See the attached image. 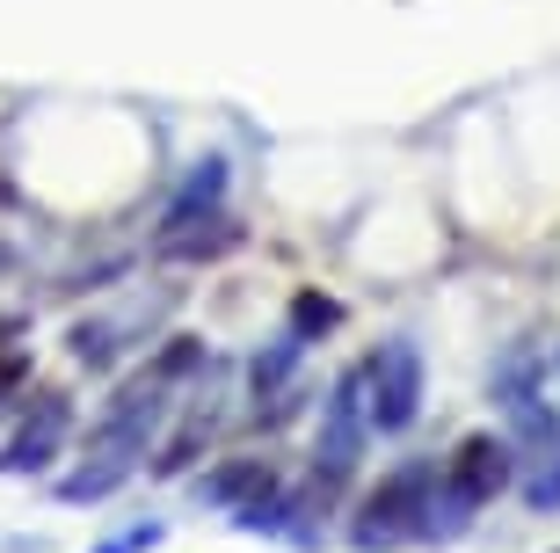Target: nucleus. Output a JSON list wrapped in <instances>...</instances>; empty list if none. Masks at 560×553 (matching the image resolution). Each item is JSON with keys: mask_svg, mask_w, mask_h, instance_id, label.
I'll list each match as a JSON object with an SVG mask.
<instances>
[{"mask_svg": "<svg viewBox=\"0 0 560 553\" xmlns=\"http://www.w3.org/2000/svg\"><path fill=\"white\" fill-rule=\"evenodd\" d=\"M161 415H167V379H161V371H139V379L95 415V430H88V466L66 473L59 495H66V503H103V495L145 459V445H153V430H161Z\"/></svg>", "mask_w": 560, "mask_h": 553, "instance_id": "1", "label": "nucleus"}, {"mask_svg": "<svg viewBox=\"0 0 560 553\" xmlns=\"http://www.w3.org/2000/svg\"><path fill=\"white\" fill-rule=\"evenodd\" d=\"M364 437H372V401H364V365H357V371H342L335 393L320 401V437H313V473H320V488H335V481L357 473Z\"/></svg>", "mask_w": 560, "mask_h": 553, "instance_id": "2", "label": "nucleus"}, {"mask_svg": "<svg viewBox=\"0 0 560 553\" xmlns=\"http://www.w3.org/2000/svg\"><path fill=\"white\" fill-rule=\"evenodd\" d=\"M495 401H502V423H510V451H524V466H532V459H553L560 423H553V401H546V387H539V357H532V349H517V357L495 371Z\"/></svg>", "mask_w": 560, "mask_h": 553, "instance_id": "3", "label": "nucleus"}, {"mask_svg": "<svg viewBox=\"0 0 560 553\" xmlns=\"http://www.w3.org/2000/svg\"><path fill=\"white\" fill-rule=\"evenodd\" d=\"M430 495H436V466H400V473H386V481L364 495V525H357V546H394V539H422Z\"/></svg>", "mask_w": 560, "mask_h": 553, "instance_id": "4", "label": "nucleus"}, {"mask_svg": "<svg viewBox=\"0 0 560 553\" xmlns=\"http://www.w3.org/2000/svg\"><path fill=\"white\" fill-rule=\"evenodd\" d=\"M364 401H372V430L400 437L422 408V349L416 343H378V357L364 365Z\"/></svg>", "mask_w": 560, "mask_h": 553, "instance_id": "5", "label": "nucleus"}, {"mask_svg": "<svg viewBox=\"0 0 560 553\" xmlns=\"http://www.w3.org/2000/svg\"><path fill=\"white\" fill-rule=\"evenodd\" d=\"M444 481V495L452 503H466V510H480V503H495L510 481H517V459H510V437H466V445L452 451V466L436 473Z\"/></svg>", "mask_w": 560, "mask_h": 553, "instance_id": "6", "label": "nucleus"}, {"mask_svg": "<svg viewBox=\"0 0 560 553\" xmlns=\"http://www.w3.org/2000/svg\"><path fill=\"white\" fill-rule=\"evenodd\" d=\"M66 430H73V408H66L59 393H37V401H30V423H22V430L8 437V451H0V466L8 473H44L51 459H59Z\"/></svg>", "mask_w": 560, "mask_h": 553, "instance_id": "7", "label": "nucleus"}, {"mask_svg": "<svg viewBox=\"0 0 560 553\" xmlns=\"http://www.w3.org/2000/svg\"><path fill=\"white\" fill-rule=\"evenodd\" d=\"M270 459H226L219 473H205L197 481V495H205L211 510H241V503H255V495H270Z\"/></svg>", "mask_w": 560, "mask_h": 553, "instance_id": "8", "label": "nucleus"}, {"mask_svg": "<svg viewBox=\"0 0 560 553\" xmlns=\"http://www.w3.org/2000/svg\"><path fill=\"white\" fill-rule=\"evenodd\" d=\"M219 197H226V161H205V168H197V175L183 183V197L167 205V226L197 219V211H219Z\"/></svg>", "mask_w": 560, "mask_h": 553, "instance_id": "9", "label": "nucleus"}, {"mask_svg": "<svg viewBox=\"0 0 560 553\" xmlns=\"http://www.w3.org/2000/svg\"><path fill=\"white\" fill-rule=\"evenodd\" d=\"M299 349H306L299 335H277L270 357H255V371H248V379H255V401H277V387H284L291 365H299Z\"/></svg>", "mask_w": 560, "mask_h": 553, "instance_id": "10", "label": "nucleus"}, {"mask_svg": "<svg viewBox=\"0 0 560 553\" xmlns=\"http://www.w3.org/2000/svg\"><path fill=\"white\" fill-rule=\"evenodd\" d=\"M335 321H342V307L320 299V291H299V299H291V335H299V343H306V335H328Z\"/></svg>", "mask_w": 560, "mask_h": 553, "instance_id": "11", "label": "nucleus"}, {"mask_svg": "<svg viewBox=\"0 0 560 553\" xmlns=\"http://www.w3.org/2000/svg\"><path fill=\"white\" fill-rule=\"evenodd\" d=\"M73 357H81L88 371H103L109 357H117V335H109L103 321H81V329H73Z\"/></svg>", "mask_w": 560, "mask_h": 553, "instance_id": "12", "label": "nucleus"}, {"mask_svg": "<svg viewBox=\"0 0 560 553\" xmlns=\"http://www.w3.org/2000/svg\"><path fill=\"white\" fill-rule=\"evenodd\" d=\"M524 503H532V510H560V451H553V459H532Z\"/></svg>", "mask_w": 560, "mask_h": 553, "instance_id": "13", "label": "nucleus"}, {"mask_svg": "<svg viewBox=\"0 0 560 553\" xmlns=\"http://www.w3.org/2000/svg\"><path fill=\"white\" fill-rule=\"evenodd\" d=\"M22 379H30V365H22V357H0V401H8Z\"/></svg>", "mask_w": 560, "mask_h": 553, "instance_id": "14", "label": "nucleus"}, {"mask_svg": "<svg viewBox=\"0 0 560 553\" xmlns=\"http://www.w3.org/2000/svg\"><path fill=\"white\" fill-rule=\"evenodd\" d=\"M0 335H15V321H0Z\"/></svg>", "mask_w": 560, "mask_h": 553, "instance_id": "15", "label": "nucleus"}]
</instances>
